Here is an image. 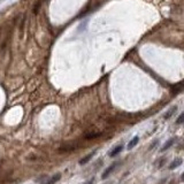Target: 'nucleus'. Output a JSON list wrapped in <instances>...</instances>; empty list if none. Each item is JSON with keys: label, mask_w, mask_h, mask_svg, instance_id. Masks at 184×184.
I'll use <instances>...</instances> for the list:
<instances>
[{"label": "nucleus", "mask_w": 184, "mask_h": 184, "mask_svg": "<svg viewBox=\"0 0 184 184\" xmlns=\"http://www.w3.org/2000/svg\"><path fill=\"white\" fill-rule=\"evenodd\" d=\"M117 163H119V162H114L113 165L109 166L108 168H106V169H105V172H104V174L101 175V178H102V180H106V178H107V177H108L109 175H111V173H113V172H114V169L116 168Z\"/></svg>", "instance_id": "f257e3e1"}, {"label": "nucleus", "mask_w": 184, "mask_h": 184, "mask_svg": "<svg viewBox=\"0 0 184 184\" xmlns=\"http://www.w3.org/2000/svg\"><path fill=\"white\" fill-rule=\"evenodd\" d=\"M184 90V83H178V84H175L172 87V93L176 94V93H180L181 91Z\"/></svg>", "instance_id": "f03ea898"}, {"label": "nucleus", "mask_w": 184, "mask_h": 184, "mask_svg": "<svg viewBox=\"0 0 184 184\" xmlns=\"http://www.w3.org/2000/svg\"><path fill=\"white\" fill-rule=\"evenodd\" d=\"M96 153H97V151H93V152H91L90 154H87L85 158L81 159V160H79V165H85V163H87V162H89L91 159H92V157H93Z\"/></svg>", "instance_id": "7ed1b4c3"}, {"label": "nucleus", "mask_w": 184, "mask_h": 184, "mask_svg": "<svg viewBox=\"0 0 184 184\" xmlns=\"http://www.w3.org/2000/svg\"><path fill=\"white\" fill-rule=\"evenodd\" d=\"M182 162H183V160H182V159H180V158H178V159H175V160H174V161L172 162L170 165H169V169H170V170H173V169L177 168L178 166L182 165Z\"/></svg>", "instance_id": "20e7f679"}, {"label": "nucleus", "mask_w": 184, "mask_h": 184, "mask_svg": "<svg viewBox=\"0 0 184 184\" xmlns=\"http://www.w3.org/2000/svg\"><path fill=\"white\" fill-rule=\"evenodd\" d=\"M123 150V145H119V146H116L115 149H113L112 151H111V153H109V157H116L117 154L120 153L121 151Z\"/></svg>", "instance_id": "39448f33"}, {"label": "nucleus", "mask_w": 184, "mask_h": 184, "mask_svg": "<svg viewBox=\"0 0 184 184\" xmlns=\"http://www.w3.org/2000/svg\"><path fill=\"white\" fill-rule=\"evenodd\" d=\"M100 136H101V132H90V134H87V135L84 136V138L87 139V140H91V139L98 138Z\"/></svg>", "instance_id": "423d86ee"}, {"label": "nucleus", "mask_w": 184, "mask_h": 184, "mask_svg": "<svg viewBox=\"0 0 184 184\" xmlns=\"http://www.w3.org/2000/svg\"><path fill=\"white\" fill-rule=\"evenodd\" d=\"M60 178H61V174H55V175L53 177H51L47 182H45V183H43V184H55Z\"/></svg>", "instance_id": "0eeeda50"}, {"label": "nucleus", "mask_w": 184, "mask_h": 184, "mask_svg": "<svg viewBox=\"0 0 184 184\" xmlns=\"http://www.w3.org/2000/svg\"><path fill=\"white\" fill-rule=\"evenodd\" d=\"M175 140H176L175 138H170V139L168 140V142H166L165 145H163V146L161 147V152H165L166 150H168L169 147H172V145H173V144L175 143Z\"/></svg>", "instance_id": "6e6552de"}, {"label": "nucleus", "mask_w": 184, "mask_h": 184, "mask_svg": "<svg viewBox=\"0 0 184 184\" xmlns=\"http://www.w3.org/2000/svg\"><path fill=\"white\" fill-rule=\"evenodd\" d=\"M176 109H177V106H174V107H172V108L169 109L168 112H167L165 115H163V119H165V120H168V119H170V117L173 116L174 113L176 112Z\"/></svg>", "instance_id": "1a4fd4ad"}, {"label": "nucleus", "mask_w": 184, "mask_h": 184, "mask_svg": "<svg viewBox=\"0 0 184 184\" xmlns=\"http://www.w3.org/2000/svg\"><path fill=\"white\" fill-rule=\"evenodd\" d=\"M138 140H139V137L138 136H136V137H134V138L130 140V143L128 144V149L129 150H131L132 147H135L136 145H137V143H138Z\"/></svg>", "instance_id": "9d476101"}, {"label": "nucleus", "mask_w": 184, "mask_h": 184, "mask_svg": "<svg viewBox=\"0 0 184 184\" xmlns=\"http://www.w3.org/2000/svg\"><path fill=\"white\" fill-rule=\"evenodd\" d=\"M184 122V113H182L180 116L177 117L176 120V124H182Z\"/></svg>", "instance_id": "9b49d317"}, {"label": "nucleus", "mask_w": 184, "mask_h": 184, "mask_svg": "<svg viewBox=\"0 0 184 184\" xmlns=\"http://www.w3.org/2000/svg\"><path fill=\"white\" fill-rule=\"evenodd\" d=\"M93 183H94V178H91V180L89 181V182H87L85 184H93Z\"/></svg>", "instance_id": "f8f14e48"}, {"label": "nucleus", "mask_w": 184, "mask_h": 184, "mask_svg": "<svg viewBox=\"0 0 184 184\" xmlns=\"http://www.w3.org/2000/svg\"><path fill=\"white\" fill-rule=\"evenodd\" d=\"M181 181H182V182H184V173L182 174V176H181Z\"/></svg>", "instance_id": "ddd939ff"}]
</instances>
